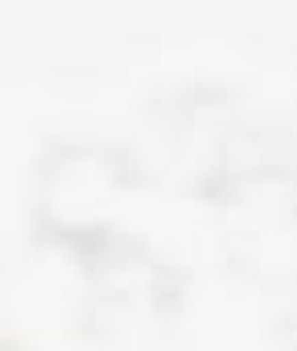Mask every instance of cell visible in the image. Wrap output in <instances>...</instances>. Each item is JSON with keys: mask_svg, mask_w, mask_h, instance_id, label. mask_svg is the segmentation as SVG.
Segmentation results:
<instances>
[{"mask_svg": "<svg viewBox=\"0 0 297 351\" xmlns=\"http://www.w3.org/2000/svg\"><path fill=\"white\" fill-rule=\"evenodd\" d=\"M0 351H17V347H0Z\"/></svg>", "mask_w": 297, "mask_h": 351, "instance_id": "6da1fadb", "label": "cell"}]
</instances>
